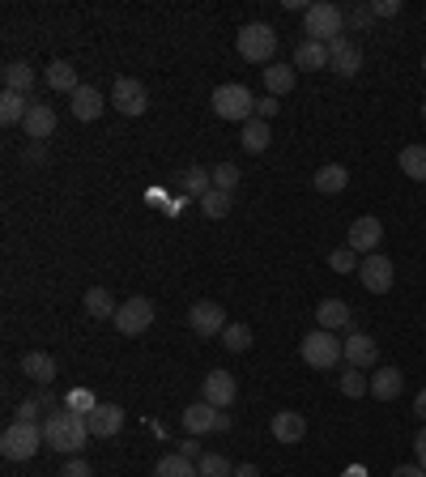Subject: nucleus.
I'll return each instance as SVG.
<instances>
[{"label":"nucleus","mask_w":426,"mask_h":477,"mask_svg":"<svg viewBox=\"0 0 426 477\" xmlns=\"http://www.w3.org/2000/svg\"><path fill=\"white\" fill-rule=\"evenodd\" d=\"M43 444L51 452H65V456H82V447L90 444V418L85 413H73V410H51L43 418Z\"/></svg>","instance_id":"obj_1"},{"label":"nucleus","mask_w":426,"mask_h":477,"mask_svg":"<svg viewBox=\"0 0 426 477\" xmlns=\"http://www.w3.org/2000/svg\"><path fill=\"white\" fill-rule=\"evenodd\" d=\"M235 48L244 56L247 65H273V56H278V31L269 26V22H247L244 31L235 34Z\"/></svg>","instance_id":"obj_2"},{"label":"nucleus","mask_w":426,"mask_h":477,"mask_svg":"<svg viewBox=\"0 0 426 477\" xmlns=\"http://www.w3.org/2000/svg\"><path fill=\"white\" fill-rule=\"evenodd\" d=\"M209 102H213V116H217V119H230V124H247V119H256V94H252L247 85H239V82L217 85Z\"/></svg>","instance_id":"obj_3"},{"label":"nucleus","mask_w":426,"mask_h":477,"mask_svg":"<svg viewBox=\"0 0 426 477\" xmlns=\"http://www.w3.org/2000/svg\"><path fill=\"white\" fill-rule=\"evenodd\" d=\"M345 31V9L342 4H333V0H315L307 4V13H303V34L315 39V43H333V39H342Z\"/></svg>","instance_id":"obj_4"},{"label":"nucleus","mask_w":426,"mask_h":477,"mask_svg":"<svg viewBox=\"0 0 426 477\" xmlns=\"http://www.w3.org/2000/svg\"><path fill=\"white\" fill-rule=\"evenodd\" d=\"M39 447L43 444V422H9L4 435H0V452H4V461H31L39 456Z\"/></svg>","instance_id":"obj_5"},{"label":"nucleus","mask_w":426,"mask_h":477,"mask_svg":"<svg viewBox=\"0 0 426 477\" xmlns=\"http://www.w3.org/2000/svg\"><path fill=\"white\" fill-rule=\"evenodd\" d=\"M298 354H303V362L315 367V371H333V367L345 362V349H342V341H337V332H324V329L307 332V337L298 341Z\"/></svg>","instance_id":"obj_6"},{"label":"nucleus","mask_w":426,"mask_h":477,"mask_svg":"<svg viewBox=\"0 0 426 477\" xmlns=\"http://www.w3.org/2000/svg\"><path fill=\"white\" fill-rule=\"evenodd\" d=\"M111 324L124 332V337H141V332L154 324V303H149L146 295H132L129 303H120V312H115Z\"/></svg>","instance_id":"obj_7"},{"label":"nucleus","mask_w":426,"mask_h":477,"mask_svg":"<svg viewBox=\"0 0 426 477\" xmlns=\"http://www.w3.org/2000/svg\"><path fill=\"white\" fill-rule=\"evenodd\" d=\"M384 243V222L376 214H362L350 222V231H345V247H354L359 256H376V247Z\"/></svg>","instance_id":"obj_8"},{"label":"nucleus","mask_w":426,"mask_h":477,"mask_svg":"<svg viewBox=\"0 0 426 477\" xmlns=\"http://www.w3.org/2000/svg\"><path fill=\"white\" fill-rule=\"evenodd\" d=\"M359 281H362V290L367 295H388L393 290V281H396V269H393V261L388 256H362V264H359Z\"/></svg>","instance_id":"obj_9"},{"label":"nucleus","mask_w":426,"mask_h":477,"mask_svg":"<svg viewBox=\"0 0 426 477\" xmlns=\"http://www.w3.org/2000/svg\"><path fill=\"white\" fill-rule=\"evenodd\" d=\"M188 324H192V332L197 337H222V329H226V307L222 303H213V298H200V303H192L188 307Z\"/></svg>","instance_id":"obj_10"},{"label":"nucleus","mask_w":426,"mask_h":477,"mask_svg":"<svg viewBox=\"0 0 426 477\" xmlns=\"http://www.w3.org/2000/svg\"><path fill=\"white\" fill-rule=\"evenodd\" d=\"M111 107L120 111V116H146V107H149L146 85L137 82V77H115V85H111Z\"/></svg>","instance_id":"obj_11"},{"label":"nucleus","mask_w":426,"mask_h":477,"mask_svg":"<svg viewBox=\"0 0 426 477\" xmlns=\"http://www.w3.org/2000/svg\"><path fill=\"white\" fill-rule=\"evenodd\" d=\"M342 349H345V367H359V371H376L379 367V346L376 337H367V332H350Z\"/></svg>","instance_id":"obj_12"},{"label":"nucleus","mask_w":426,"mask_h":477,"mask_svg":"<svg viewBox=\"0 0 426 477\" xmlns=\"http://www.w3.org/2000/svg\"><path fill=\"white\" fill-rule=\"evenodd\" d=\"M235 396H239V384H235L230 371H209L205 384H200V401H209L213 410H230Z\"/></svg>","instance_id":"obj_13"},{"label":"nucleus","mask_w":426,"mask_h":477,"mask_svg":"<svg viewBox=\"0 0 426 477\" xmlns=\"http://www.w3.org/2000/svg\"><path fill=\"white\" fill-rule=\"evenodd\" d=\"M328 65H333L337 77H354V73L362 68V48L350 39V34H342V39L328 43Z\"/></svg>","instance_id":"obj_14"},{"label":"nucleus","mask_w":426,"mask_h":477,"mask_svg":"<svg viewBox=\"0 0 426 477\" xmlns=\"http://www.w3.org/2000/svg\"><path fill=\"white\" fill-rule=\"evenodd\" d=\"M315 320H320V329L324 332H350L354 329V312H350L345 298H324V303L315 307Z\"/></svg>","instance_id":"obj_15"},{"label":"nucleus","mask_w":426,"mask_h":477,"mask_svg":"<svg viewBox=\"0 0 426 477\" xmlns=\"http://www.w3.org/2000/svg\"><path fill=\"white\" fill-rule=\"evenodd\" d=\"M217 422H222V410H213L209 401H197V405H188V410H183V430H188V435H213V430H217Z\"/></svg>","instance_id":"obj_16"},{"label":"nucleus","mask_w":426,"mask_h":477,"mask_svg":"<svg viewBox=\"0 0 426 477\" xmlns=\"http://www.w3.org/2000/svg\"><path fill=\"white\" fill-rule=\"evenodd\" d=\"M17 367H22V375H26V379H34L39 388H48L51 379L60 375V367H56V358H51V354H43V349H31V354H22V362H17Z\"/></svg>","instance_id":"obj_17"},{"label":"nucleus","mask_w":426,"mask_h":477,"mask_svg":"<svg viewBox=\"0 0 426 477\" xmlns=\"http://www.w3.org/2000/svg\"><path fill=\"white\" fill-rule=\"evenodd\" d=\"M107 102L111 99H102L99 85H82V90L68 99V107H73V116L82 119V124H90V119H99L102 111H107Z\"/></svg>","instance_id":"obj_18"},{"label":"nucleus","mask_w":426,"mask_h":477,"mask_svg":"<svg viewBox=\"0 0 426 477\" xmlns=\"http://www.w3.org/2000/svg\"><path fill=\"white\" fill-rule=\"evenodd\" d=\"M120 430H124V410L111 405V401H99V410L90 413V435L94 439H111Z\"/></svg>","instance_id":"obj_19"},{"label":"nucleus","mask_w":426,"mask_h":477,"mask_svg":"<svg viewBox=\"0 0 426 477\" xmlns=\"http://www.w3.org/2000/svg\"><path fill=\"white\" fill-rule=\"evenodd\" d=\"M22 128H26L31 141H48L51 132H56V111H51L48 102H31V111H26V119H22Z\"/></svg>","instance_id":"obj_20"},{"label":"nucleus","mask_w":426,"mask_h":477,"mask_svg":"<svg viewBox=\"0 0 426 477\" xmlns=\"http://www.w3.org/2000/svg\"><path fill=\"white\" fill-rule=\"evenodd\" d=\"M401 388H405L401 367H376V371H371V396H376V401H396Z\"/></svg>","instance_id":"obj_21"},{"label":"nucleus","mask_w":426,"mask_h":477,"mask_svg":"<svg viewBox=\"0 0 426 477\" xmlns=\"http://www.w3.org/2000/svg\"><path fill=\"white\" fill-rule=\"evenodd\" d=\"M303 435H307V418L298 410H281L273 418V439L278 444H303Z\"/></svg>","instance_id":"obj_22"},{"label":"nucleus","mask_w":426,"mask_h":477,"mask_svg":"<svg viewBox=\"0 0 426 477\" xmlns=\"http://www.w3.org/2000/svg\"><path fill=\"white\" fill-rule=\"evenodd\" d=\"M85 315H94V320H115V312H120V303L111 298V290H102V286H90L82 298Z\"/></svg>","instance_id":"obj_23"},{"label":"nucleus","mask_w":426,"mask_h":477,"mask_svg":"<svg viewBox=\"0 0 426 477\" xmlns=\"http://www.w3.org/2000/svg\"><path fill=\"white\" fill-rule=\"evenodd\" d=\"M48 85H51V90H60V94H68V99L82 90V82H77V68L68 65V60H51V65H48Z\"/></svg>","instance_id":"obj_24"},{"label":"nucleus","mask_w":426,"mask_h":477,"mask_svg":"<svg viewBox=\"0 0 426 477\" xmlns=\"http://www.w3.org/2000/svg\"><path fill=\"white\" fill-rule=\"evenodd\" d=\"M261 73H264V90H269L273 99H281V94L295 90V65H278V60H273V65L261 68Z\"/></svg>","instance_id":"obj_25"},{"label":"nucleus","mask_w":426,"mask_h":477,"mask_svg":"<svg viewBox=\"0 0 426 477\" xmlns=\"http://www.w3.org/2000/svg\"><path fill=\"white\" fill-rule=\"evenodd\" d=\"M345 183H350V171H345L342 163H328L315 171V192H324V197H337V192H345Z\"/></svg>","instance_id":"obj_26"},{"label":"nucleus","mask_w":426,"mask_h":477,"mask_svg":"<svg viewBox=\"0 0 426 477\" xmlns=\"http://www.w3.org/2000/svg\"><path fill=\"white\" fill-rule=\"evenodd\" d=\"M295 68H307V73H315V68H328V43L303 39V43L295 48Z\"/></svg>","instance_id":"obj_27"},{"label":"nucleus","mask_w":426,"mask_h":477,"mask_svg":"<svg viewBox=\"0 0 426 477\" xmlns=\"http://www.w3.org/2000/svg\"><path fill=\"white\" fill-rule=\"evenodd\" d=\"M269 141H273V132H269V124H264V119H247L244 132H239V146H244L247 154H264V149H269Z\"/></svg>","instance_id":"obj_28"},{"label":"nucleus","mask_w":426,"mask_h":477,"mask_svg":"<svg viewBox=\"0 0 426 477\" xmlns=\"http://www.w3.org/2000/svg\"><path fill=\"white\" fill-rule=\"evenodd\" d=\"M34 85V65L31 60H13V65H4V90H13V94H31Z\"/></svg>","instance_id":"obj_29"},{"label":"nucleus","mask_w":426,"mask_h":477,"mask_svg":"<svg viewBox=\"0 0 426 477\" xmlns=\"http://www.w3.org/2000/svg\"><path fill=\"white\" fill-rule=\"evenodd\" d=\"M337 388H342V396L359 401V396L371 393V375H367V371H359V367H342V375H337Z\"/></svg>","instance_id":"obj_30"},{"label":"nucleus","mask_w":426,"mask_h":477,"mask_svg":"<svg viewBox=\"0 0 426 477\" xmlns=\"http://www.w3.org/2000/svg\"><path fill=\"white\" fill-rule=\"evenodd\" d=\"M26 111H31V107H26V94H13V90H4V94H0V124H4V128L22 124Z\"/></svg>","instance_id":"obj_31"},{"label":"nucleus","mask_w":426,"mask_h":477,"mask_svg":"<svg viewBox=\"0 0 426 477\" xmlns=\"http://www.w3.org/2000/svg\"><path fill=\"white\" fill-rule=\"evenodd\" d=\"M183 192L188 197H205V192H213V166H188L183 171Z\"/></svg>","instance_id":"obj_32"},{"label":"nucleus","mask_w":426,"mask_h":477,"mask_svg":"<svg viewBox=\"0 0 426 477\" xmlns=\"http://www.w3.org/2000/svg\"><path fill=\"white\" fill-rule=\"evenodd\" d=\"M401 171H405L410 180L426 183V146H405L401 149Z\"/></svg>","instance_id":"obj_33"},{"label":"nucleus","mask_w":426,"mask_h":477,"mask_svg":"<svg viewBox=\"0 0 426 477\" xmlns=\"http://www.w3.org/2000/svg\"><path fill=\"white\" fill-rule=\"evenodd\" d=\"M200 469L192 461H183L180 452H171V456H163L158 461V469H154V477H197Z\"/></svg>","instance_id":"obj_34"},{"label":"nucleus","mask_w":426,"mask_h":477,"mask_svg":"<svg viewBox=\"0 0 426 477\" xmlns=\"http://www.w3.org/2000/svg\"><path fill=\"white\" fill-rule=\"evenodd\" d=\"M217 341H222L230 354H247V349H252V329H247V324H226Z\"/></svg>","instance_id":"obj_35"},{"label":"nucleus","mask_w":426,"mask_h":477,"mask_svg":"<svg viewBox=\"0 0 426 477\" xmlns=\"http://www.w3.org/2000/svg\"><path fill=\"white\" fill-rule=\"evenodd\" d=\"M197 205H200V214L205 217H226L235 200H230V192H217V188H213V192H205V197L197 200Z\"/></svg>","instance_id":"obj_36"},{"label":"nucleus","mask_w":426,"mask_h":477,"mask_svg":"<svg viewBox=\"0 0 426 477\" xmlns=\"http://www.w3.org/2000/svg\"><path fill=\"white\" fill-rule=\"evenodd\" d=\"M362 256L354 252V247H337V252H328V269L333 273H359Z\"/></svg>","instance_id":"obj_37"},{"label":"nucleus","mask_w":426,"mask_h":477,"mask_svg":"<svg viewBox=\"0 0 426 477\" xmlns=\"http://www.w3.org/2000/svg\"><path fill=\"white\" fill-rule=\"evenodd\" d=\"M213 188L235 197V188H239V166H235V163H217V166H213Z\"/></svg>","instance_id":"obj_38"},{"label":"nucleus","mask_w":426,"mask_h":477,"mask_svg":"<svg viewBox=\"0 0 426 477\" xmlns=\"http://www.w3.org/2000/svg\"><path fill=\"white\" fill-rule=\"evenodd\" d=\"M197 469H200V477H235L230 461L226 456H217V452H205V456L197 461Z\"/></svg>","instance_id":"obj_39"},{"label":"nucleus","mask_w":426,"mask_h":477,"mask_svg":"<svg viewBox=\"0 0 426 477\" xmlns=\"http://www.w3.org/2000/svg\"><path fill=\"white\" fill-rule=\"evenodd\" d=\"M65 410L85 413V418H90V413L99 410V401H94V393H85V388H73V393L65 396Z\"/></svg>","instance_id":"obj_40"},{"label":"nucleus","mask_w":426,"mask_h":477,"mask_svg":"<svg viewBox=\"0 0 426 477\" xmlns=\"http://www.w3.org/2000/svg\"><path fill=\"white\" fill-rule=\"evenodd\" d=\"M371 22H376L371 4H350V9H345V26H354V31H367Z\"/></svg>","instance_id":"obj_41"},{"label":"nucleus","mask_w":426,"mask_h":477,"mask_svg":"<svg viewBox=\"0 0 426 477\" xmlns=\"http://www.w3.org/2000/svg\"><path fill=\"white\" fill-rule=\"evenodd\" d=\"M22 163L26 166H48V149H43V141H31V146L22 149Z\"/></svg>","instance_id":"obj_42"},{"label":"nucleus","mask_w":426,"mask_h":477,"mask_svg":"<svg viewBox=\"0 0 426 477\" xmlns=\"http://www.w3.org/2000/svg\"><path fill=\"white\" fill-rule=\"evenodd\" d=\"M175 452H180L183 461H200V456H205V452H200V444H197V435H188V439H180V447H175Z\"/></svg>","instance_id":"obj_43"},{"label":"nucleus","mask_w":426,"mask_h":477,"mask_svg":"<svg viewBox=\"0 0 426 477\" xmlns=\"http://www.w3.org/2000/svg\"><path fill=\"white\" fill-rule=\"evenodd\" d=\"M278 107H281V102L273 99V94H269V99H256V119H264V124H269V119L278 116Z\"/></svg>","instance_id":"obj_44"},{"label":"nucleus","mask_w":426,"mask_h":477,"mask_svg":"<svg viewBox=\"0 0 426 477\" xmlns=\"http://www.w3.org/2000/svg\"><path fill=\"white\" fill-rule=\"evenodd\" d=\"M39 410H43V405H39V401H22V405H17V422H39Z\"/></svg>","instance_id":"obj_45"},{"label":"nucleus","mask_w":426,"mask_h":477,"mask_svg":"<svg viewBox=\"0 0 426 477\" xmlns=\"http://www.w3.org/2000/svg\"><path fill=\"white\" fill-rule=\"evenodd\" d=\"M371 13L376 17H396L401 13V0H371Z\"/></svg>","instance_id":"obj_46"},{"label":"nucleus","mask_w":426,"mask_h":477,"mask_svg":"<svg viewBox=\"0 0 426 477\" xmlns=\"http://www.w3.org/2000/svg\"><path fill=\"white\" fill-rule=\"evenodd\" d=\"M65 477H94V469H90L82 456H73V461L65 464Z\"/></svg>","instance_id":"obj_47"},{"label":"nucleus","mask_w":426,"mask_h":477,"mask_svg":"<svg viewBox=\"0 0 426 477\" xmlns=\"http://www.w3.org/2000/svg\"><path fill=\"white\" fill-rule=\"evenodd\" d=\"M34 401H39L43 410H60V401H56V393H51V388H39V393H34Z\"/></svg>","instance_id":"obj_48"},{"label":"nucleus","mask_w":426,"mask_h":477,"mask_svg":"<svg viewBox=\"0 0 426 477\" xmlns=\"http://www.w3.org/2000/svg\"><path fill=\"white\" fill-rule=\"evenodd\" d=\"M393 477H426V469H422L418 461H413V464H396Z\"/></svg>","instance_id":"obj_49"},{"label":"nucleus","mask_w":426,"mask_h":477,"mask_svg":"<svg viewBox=\"0 0 426 477\" xmlns=\"http://www.w3.org/2000/svg\"><path fill=\"white\" fill-rule=\"evenodd\" d=\"M413 456H418V464L426 469V427L418 430V435H413Z\"/></svg>","instance_id":"obj_50"},{"label":"nucleus","mask_w":426,"mask_h":477,"mask_svg":"<svg viewBox=\"0 0 426 477\" xmlns=\"http://www.w3.org/2000/svg\"><path fill=\"white\" fill-rule=\"evenodd\" d=\"M413 413L422 418V427H426V388H418V396H413Z\"/></svg>","instance_id":"obj_51"},{"label":"nucleus","mask_w":426,"mask_h":477,"mask_svg":"<svg viewBox=\"0 0 426 477\" xmlns=\"http://www.w3.org/2000/svg\"><path fill=\"white\" fill-rule=\"evenodd\" d=\"M235 477H261V469L256 464H235Z\"/></svg>","instance_id":"obj_52"},{"label":"nucleus","mask_w":426,"mask_h":477,"mask_svg":"<svg viewBox=\"0 0 426 477\" xmlns=\"http://www.w3.org/2000/svg\"><path fill=\"white\" fill-rule=\"evenodd\" d=\"M422 119H426V99H422Z\"/></svg>","instance_id":"obj_53"},{"label":"nucleus","mask_w":426,"mask_h":477,"mask_svg":"<svg viewBox=\"0 0 426 477\" xmlns=\"http://www.w3.org/2000/svg\"><path fill=\"white\" fill-rule=\"evenodd\" d=\"M422 73H426V56H422Z\"/></svg>","instance_id":"obj_54"},{"label":"nucleus","mask_w":426,"mask_h":477,"mask_svg":"<svg viewBox=\"0 0 426 477\" xmlns=\"http://www.w3.org/2000/svg\"><path fill=\"white\" fill-rule=\"evenodd\" d=\"M60 477H65V473H60Z\"/></svg>","instance_id":"obj_55"}]
</instances>
